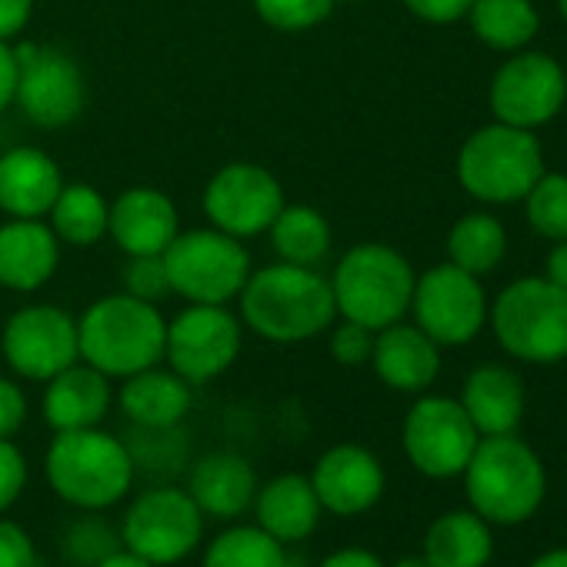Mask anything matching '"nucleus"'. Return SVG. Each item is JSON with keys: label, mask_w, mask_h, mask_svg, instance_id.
<instances>
[{"label": "nucleus", "mask_w": 567, "mask_h": 567, "mask_svg": "<svg viewBox=\"0 0 567 567\" xmlns=\"http://www.w3.org/2000/svg\"><path fill=\"white\" fill-rule=\"evenodd\" d=\"M557 11H560V18H564V24H567V0H557Z\"/></svg>", "instance_id": "49"}, {"label": "nucleus", "mask_w": 567, "mask_h": 567, "mask_svg": "<svg viewBox=\"0 0 567 567\" xmlns=\"http://www.w3.org/2000/svg\"><path fill=\"white\" fill-rule=\"evenodd\" d=\"M544 147L534 131L487 124L474 131L457 154L461 187L484 204H517L544 174Z\"/></svg>", "instance_id": "6"}, {"label": "nucleus", "mask_w": 567, "mask_h": 567, "mask_svg": "<svg viewBox=\"0 0 567 567\" xmlns=\"http://www.w3.org/2000/svg\"><path fill=\"white\" fill-rule=\"evenodd\" d=\"M378 378L404 394L427 391L441 374V348L417 324H388L374 338L371 351Z\"/></svg>", "instance_id": "18"}, {"label": "nucleus", "mask_w": 567, "mask_h": 567, "mask_svg": "<svg viewBox=\"0 0 567 567\" xmlns=\"http://www.w3.org/2000/svg\"><path fill=\"white\" fill-rule=\"evenodd\" d=\"M124 414L147 431H167L190 411V384L174 371H137L121 391Z\"/></svg>", "instance_id": "27"}, {"label": "nucleus", "mask_w": 567, "mask_h": 567, "mask_svg": "<svg viewBox=\"0 0 567 567\" xmlns=\"http://www.w3.org/2000/svg\"><path fill=\"white\" fill-rule=\"evenodd\" d=\"M4 358L18 374L51 381L81 358L78 321L48 305L24 308L4 328Z\"/></svg>", "instance_id": "15"}, {"label": "nucleus", "mask_w": 567, "mask_h": 567, "mask_svg": "<svg viewBox=\"0 0 567 567\" xmlns=\"http://www.w3.org/2000/svg\"><path fill=\"white\" fill-rule=\"evenodd\" d=\"M111 408V381L97 368L71 364L58 378L48 381L44 394V421L58 431L97 427Z\"/></svg>", "instance_id": "25"}, {"label": "nucleus", "mask_w": 567, "mask_h": 567, "mask_svg": "<svg viewBox=\"0 0 567 567\" xmlns=\"http://www.w3.org/2000/svg\"><path fill=\"white\" fill-rule=\"evenodd\" d=\"M524 210H527V224L534 227V234H540L550 244L564 240L567 237V174L544 171L537 184L527 190Z\"/></svg>", "instance_id": "33"}, {"label": "nucleus", "mask_w": 567, "mask_h": 567, "mask_svg": "<svg viewBox=\"0 0 567 567\" xmlns=\"http://www.w3.org/2000/svg\"><path fill=\"white\" fill-rule=\"evenodd\" d=\"M284 560H288V550L277 537L257 524H240L220 530L207 544L200 567H284Z\"/></svg>", "instance_id": "31"}, {"label": "nucleus", "mask_w": 567, "mask_h": 567, "mask_svg": "<svg viewBox=\"0 0 567 567\" xmlns=\"http://www.w3.org/2000/svg\"><path fill=\"white\" fill-rule=\"evenodd\" d=\"M394 567H431L424 557H404V560H398Z\"/></svg>", "instance_id": "48"}, {"label": "nucleus", "mask_w": 567, "mask_h": 567, "mask_svg": "<svg viewBox=\"0 0 567 567\" xmlns=\"http://www.w3.org/2000/svg\"><path fill=\"white\" fill-rule=\"evenodd\" d=\"M24 484H28V461H24V454L8 437H0V517H4L18 504Z\"/></svg>", "instance_id": "37"}, {"label": "nucleus", "mask_w": 567, "mask_h": 567, "mask_svg": "<svg viewBox=\"0 0 567 567\" xmlns=\"http://www.w3.org/2000/svg\"><path fill=\"white\" fill-rule=\"evenodd\" d=\"M61 187L58 164L38 147H14L0 157V207L14 217L51 214Z\"/></svg>", "instance_id": "24"}, {"label": "nucleus", "mask_w": 567, "mask_h": 567, "mask_svg": "<svg viewBox=\"0 0 567 567\" xmlns=\"http://www.w3.org/2000/svg\"><path fill=\"white\" fill-rule=\"evenodd\" d=\"M567 101L564 68L540 51H514L491 78L487 104L494 121L537 131L550 124Z\"/></svg>", "instance_id": "11"}, {"label": "nucleus", "mask_w": 567, "mask_h": 567, "mask_svg": "<svg viewBox=\"0 0 567 567\" xmlns=\"http://www.w3.org/2000/svg\"><path fill=\"white\" fill-rule=\"evenodd\" d=\"M414 280L411 264L394 247L361 244L338 264L331 291L344 321L381 331L411 311Z\"/></svg>", "instance_id": "7"}, {"label": "nucleus", "mask_w": 567, "mask_h": 567, "mask_svg": "<svg viewBox=\"0 0 567 567\" xmlns=\"http://www.w3.org/2000/svg\"><path fill=\"white\" fill-rule=\"evenodd\" d=\"M240 351V324L224 305H190L167 324L164 354L187 384H204L224 374Z\"/></svg>", "instance_id": "13"}, {"label": "nucleus", "mask_w": 567, "mask_h": 567, "mask_svg": "<svg viewBox=\"0 0 567 567\" xmlns=\"http://www.w3.org/2000/svg\"><path fill=\"white\" fill-rule=\"evenodd\" d=\"M530 567H567V547H554L530 560Z\"/></svg>", "instance_id": "47"}, {"label": "nucleus", "mask_w": 567, "mask_h": 567, "mask_svg": "<svg viewBox=\"0 0 567 567\" xmlns=\"http://www.w3.org/2000/svg\"><path fill=\"white\" fill-rule=\"evenodd\" d=\"M284 207V190L270 177V171L257 164H230L217 171L207 184L204 210L217 224V230L230 237H254L274 224Z\"/></svg>", "instance_id": "16"}, {"label": "nucleus", "mask_w": 567, "mask_h": 567, "mask_svg": "<svg viewBox=\"0 0 567 567\" xmlns=\"http://www.w3.org/2000/svg\"><path fill=\"white\" fill-rule=\"evenodd\" d=\"M38 567H41V564H38Z\"/></svg>", "instance_id": "50"}, {"label": "nucleus", "mask_w": 567, "mask_h": 567, "mask_svg": "<svg viewBox=\"0 0 567 567\" xmlns=\"http://www.w3.org/2000/svg\"><path fill=\"white\" fill-rule=\"evenodd\" d=\"M31 21V0H0V41L24 31Z\"/></svg>", "instance_id": "42"}, {"label": "nucleus", "mask_w": 567, "mask_h": 567, "mask_svg": "<svg viewBox=\"0 0 567 567\" xmlns=\"http://www.w3.org/2000/svg\"><path fill=\"white\" fill-rule=\"evenodd\" d=\"M467 18L474 38L491 51L504 54L524 51L540 31V14L534 0H474Z\"/></svg>", "instance_id": "28"}, {"label": "nucleus", "mask_w": 567, "mask_h": 567, "mask_svg": "<svg viewBox=\"0 0 567 567\" xmlns=\"http://www.w3.org/2000/svg\"><path fill=\"white\" fill-rule=\"evenodd\" d=\"M321 511L324 507L311 487V477L301 474H280L254 494L257 527H264L280 544H301L311 537L318 530Z\"/></svg>", "instance_id": "21"}, {"label": "nucleus", "mask_w": 567, "mask_h": 567, "mask_svg": "<svg viewBox=\"0 0 567 567\" xmlns=\"http://www.w3.org/2000/svg\"><path fill=\"white\" fill-rule=\"evenodd\" d=\"M544 277L567 295V237L554 240V247L544 257Z\"/></svg>", "instance_id": "45"}, {"label": "nucleus", "mask_w": 567, "mask_h": 567, "mask_svg": "<svg viewBox=\"0 0 567 567\" xmlns=\"http://www.w3.org/2000/svg\"><path fill=\"white\" fill-rule=\"evenodd\" d=\"M117 547H124L121 530L114 534L111 524L97 517V511H81V517H74L61 534V550L74 567H94Z\"/></svg>", "instance_id": "34"}, {"label": "nucleus", "mask_w": 567, "mask_h": 567, "mask_svg": "<svg viewBox=\"0 0 567 567\" xmlns=\"http://www.w3.org/2000/svg\"><path fill=\"white\" fill-rule=\"evenodd\" d=\"M270 237L277 254L298 267H315L331 247V227L315 207H280L270 224Z\"/></svg>", "instance_id": "30"}, {"label": "nucleus", "mask_w": 567, "mask_h": 567, "mask_svg": "<svg viewBox=\"0 0 567 567\" xmlns=\"http://www.w3.org/2000/svg\"><path fill=\"white\" fill-rule=\"evenodd\" d=\"M461 477L471 511L491 527H517L530 520L547 494V471L537 451L517 434L481 437Z\"/></svg>", "instance_id": "1"}, {"label": "nucleus", "mask_w": 567, "mask_h": 567, "mask_svg": "<svg viewBox=\"0 0 567 567\" xmlns=\"http://www.w3.org/2000/svg\"><path fill=\"white\" fill-rule=\"evenodd\" d=\"M0 567H38V547L31 534L8 517H0Z\"/></svg>", "instance_id": "39"}, {"label": "nucleus", "mask_w": 567, "mask_h": 567, "mask_svg": "<svg viewBox=\"0 0 567 567\" xmlns=\"http://www.w3.org/2000/svg\"><path fill=\"white\" fill-rule=\"evenodd\" d=\"M94 567H154L151 560H144V557H137L134 550H127V547H117L114 554H107L101 564H94Z\"/></svg>", "instance_id": "46"}, {"label": "nucleus", "mask_w": 567, "mask_h": 567, "mask_svg": "<svg viewBox=\"0 0 567 567\" xmlns=\"http://www.w3.org/2000/svg\"><path fill=\"white\" fill-rule=\"evenodd\" d=\"M331 351L341 364L354 368V364H364L371 361V351H374V331L364 328V324H354V321H344L334 338H331Z\"/></svg>", "instance_id": "38"}, {"label": "nucleus", "mask_w": 567, "mask_h": 567, "mask_svg": "<svg viewBox=\"0 0 567 567\" xmlns=\"http://www.w3.org/2000/svg\"><path fill=\"white\" fill-rule=\"evenodd\" d=\"M321 567H384V560L364 547H341L321 560Z\"/></svg>", "instance_id": "44"}, {"label": "nucleus", "mask_w": 567, "mask_h": 567, "mask_svg": "<svg viewBox=\"0 0 567 567\" xmlns=\"http://www.w3.org/2000/svg\"><path fill=\"white\" fill-rule=\"evenodd\" d=\"M124 288L127 295L141 298V301H161L171 291L167 280V267L161 254H144V257H131V264L124 267Z\"/></svg>", "instance_id": "36"}, {"label": "nucleus", "mask_w": 567, "mask_h": 567, "mask_svg": "<svg viewBox=\"0 0 567 567\" xmlns=\"http://www.w3.org/2000/svg\"><path fill=\"white\" fill-rule=\"evenodd\" d=\"M51 220H54L58 237H64L68 244H78V247H91L107 234L111 210L94 187L74 184V187H61V194L51 207Z\"/></svg>", "instance_id": "32"}, {"label": "nucleus", "mask_w": 567, "mask_h": 567, "mask_svg": "<svg viewBox=\"0 0 567 567\" xmlns=\"http://www.w3.org/2000/svg\"><path fill=\"white\" fill-rule=\"evenodd\" d=\"M254 8L277 31H308L331 14L334 0H254Z\"/></svg>", "instance_id": "35"}, {"label": "nucleus", "mask_w": 567, "mask_h": 567, "mask_svg": "<svg viewBox=\"0 0 567 567\" xmlns=\"http://www.w3.org/2000/svg\"><path fill=\"white\" fill-rule=\"evenodd\" d=\"M507 254V230L494 214H464L451 234H447V257L451 264H457L461 270L484 277L491 274Z\"/></svg>", "instance_id": "29"}, {"label": "nucleus", "mask_w": 567, "mask_h": 567, "mask_svg": "<svg viewBox=\"0 0 567 567\" xmlns=\"http://www.w3.org/2000/svg\"><path fill=\"white\" fill-rule=\"evenodd\" d=\"M204 537V514L181 487H151L131 501L121 520V544L154 567L190 557Z\"/></svg>", "instance_id": "9"}, {"label": "nucleus", "mask_w": 567, "mask_h": 567, "mask_svg": "<svg viewBox=\"0 0 567 567\" xmlns=\"http://www.w3.org/2000/svg\"><path fill=\"white\" fill-rule=\"evenodd\" d=\"M404 454L434 481L461 477L481 434L454 398H421L404 417Z\"/></svg>", "instance_id": "12"}, {"label": "nucleus", "mask_w": 567, "mask_h": 567, "mask_svg": "<svg viewBox=\"0 0 567 567\" xmlns=\"http://www.w3.org/2000/svg\"><path fill=\"white\" fill-rule=\"evenodd\" d=\"M240 295L244 321L250 331L280 344L321 334L338 315L331 280L288 260L247 277Z\"/></svg>", "instance_id": "2"}, {"label": "nucleus", "mask_w": 567, "mask_h": 567, "mask_svg": "<svg viewBox=\"0 0 567 567\" xmlns=\"http://www.w3.org/2000/svg\"><path fill=\"white\" fill-rule=\"evenodd\" d=\"M408 11L417 14L421 21H431V24H454L461 18H467L474 0H404Z\"/></svg>", "instance_id": "41"}, {"label": "nucleus", "mask_w": 567, "mask_h": 567, "mask_svg": "<svg viewBox=\"0 0 567 567\" xmlns=\"http://www.w3.org/2000/svg\"><path fill=\"white\" fill-rule=\"evenodd\" d=\"M487 308L491 305L481 277L461 270L451 260L414 280V321L437 348H461L474 341L487 324Z\"/></svg>", "instance_id": "10"}, {"label": "nucleus", "mask_w": 567, "mask_h": 567, "mask_svg": "<svg viewBox=\"0 0 567 567\" xmlns=\"http://www.w3.org/2000/svg\"><path fill=\"white\" fill-rule=\"evenodd\" d=\"M311 487L324 511L338 517H358L384 497V467L368 447L338 444L318 457Z\"/></svg>", "instance_id": "17"}, {"label": "nucleus", "mask_w": 567, "mask_h": 567, "mask_svg": "<svg viewBox=\"0 0 567 567\" xmlns=\"http://www.w3.org/2000/svg\"><path fill=\"white\" fill-rule=\"evenodd\" d=\"M171 291L190 305H227L244 291L250 257L244 244L224 230H190L167 244L161 254Z\"/></svg>", "instance_id": "8"}, {"label": "nucleus", "mask_w": 567, "mask_h": 567, "mask_svg": "<svg viewBox=\"0 0 567 567\" xmlns=\"http://www.w3.org/2000/svg\"><path fill=\"white\" fill-rule=\"evenodd\" d=\"M24 417H28V398H24V391L14 381L0 378V437L11 441L21 431Z\"/></svg>", "instance_id": "40"}, {"label": "nucleus", "mask_w": 567, "mask_h": 567, "mask_svg": "<svg viewBox=\"0 0 567 567\" xmlns=\"http://www.w3.org/2000/svg\"><path fill=\"white\" fill-rule=\"evenodd\" d=\"M18 58V91L24 114L41 127H64L84 107V78L78 64L51 48L24 44Z\"/></svg>", "instance_id": "14"}, {"label": "nucleus", "mask_w": 567, "mask_h": 567, "mask_svg": "<svg viewBox=\"0 0 567 567\" xmlns=\"http://www.w3.org/2000/svg\"><path fill=\"white\" fill-rule=\"evenodd\" d=\"M494 557V530L474 511H447L424 534V560L431 567H487Z\"/></svg>", "instance_id": "26"}, {"label": "nucleus", "mask_w": 567, "mask_h": 567, "mask_svg": "<svg viewBox=\"0 0 567 567\" xmlns=\"http://www.w3.org/2000/svg\"><path fill=\"white\" fill-rule=\"evenodd\" d=\"M107 227L131 257L164 254L167 244L177 237V210L161 190L134 187L117 197Z\"/></svg>", "instance_id": "20"}, {"label": "nucleus", "mask_w": 567, "mask_h": 567, "mask_svg": "<svg viewBox=\"0 0 567 567\" xmlns=\"http://www.w3.org/2000/svg\"><path fill=\"white\" fill-rule=\"evenodd\" d=\"M461 408L477 427L481 437L494 434H514L520 427L527 394L524 381L501 364H481L477 371L467 374L464 391H461Z\"/></svg>", "instance_id": "19"}, {"label": "nucleus", "mask_w": 567, "mask_h": 567, "mask_svg": "<svg viewBox=\"0 0 567 567\" xmlns=\"http://www.w3.org/2000/svg\"><path fill=\"white\" fill-rule=\"evenodd\" d=\"M194 504L204 517H240L257 494V474L250 461L230 451L204 454L190 471V491Z\"/></svg>", "instance_id": "23"}, {"label": "nucleus", "mask_w": 567, "mask_h": 567, "mask_svg": "<svg viewBox=\"0 0 567 567\" xmlns=\"http://www.w3.org/2000/svg\"><path fill=\"white\" fill-rule=\"evenodd\" d=\"M167 324L151 301L134 295L104 298L78 321L81 358L107 378H131L164 358Z\"/></svg>", "instance_id": "4"}, {"label": "nucleus", "mask_w": 567, "mask_h": 567, "mask_svg": "<svg viewBox=\"0 0 567 567\" xmlns=\"http://www.w3.org/2000/svg\"><path fill=\"white\" fill-rule=\"evenodd\" d=\"M48 484L78 511H104L127 497L134 484V454L97 427L58 431L44 457Z\"/></svg>", "instance_id": "3"}, {"label": "nucleus", "mask_w": 567, "mask_h": 567, "mask_svg": "<svg viewBox=\"0 0 567 567\" xmlns=\"http://www.w3.org/2000/svg\"><path fill=\"white\" fill-rule=\"evenodd\" d=\"M18 91V58L8 48V41H0V111L14 101Z\"/></svg>", "instance_id": "43"}, {"label": "nucleus", "mask_w": 567, "mask_h": 567, "mask_svg": "<svg viewBox=\"0 0 567 567\" xmlns=\"http://www.w3.org/2000/svg\"><path fill=\"white\" fill-rule=\"evenodd\" d=\"M58 234L38 217H18L0 227V284L34 291L58 270Z\"/></svg>", "instance_id": "22"}, {"label": "nucleus", "mask_w": 567, "mask_h": 567, "mask_svg": "<svg viewBox=\"0 0 567 567\" xmlns=\"http://www.w3.org/2000/svg\"><path fill=\"white\" fill-rule=\"evenodd\" d=\"M497 344L524 364L567 361V295L540 274L511 280L487 308Z\"/></svg>", "instance_id": "5"}]
</instances>
